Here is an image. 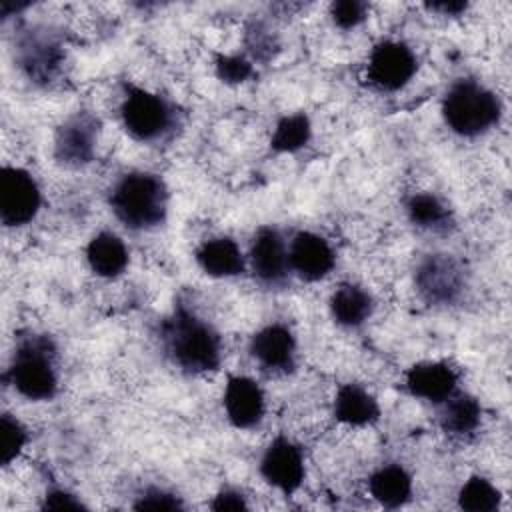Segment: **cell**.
<instances>
[{"instance_id": "6da1fadb", "label": "cell", "mask_w": 512, "mask_h": 512, "mask_svg": "<svg viewBox=\"0 0 512 512\" xmlns=\"http://www.w3.org/2000/svg\"><path fill=\"white\" fill-rule=\"evenodd\" d=\"M162 342L172 360L188 372L216 370L222 358L218 332L184 306L164 320Z\"/></svg>"}, {"instance_id": "7a4b0ae2", "label": "cell", "mask_w": 512, "mask_h": 512, "mask_svg": "<svg viewBox=\"0 0 512 512\" xmlns=\"http://www.w3.org/2000/svg\"><path fill=\"white\" fill-rule=\"evenodd\" d=\"M110 206L124 226L132 230L154 228L166 218L168 192L158 176L132 172L122 176L112 188Z\"/></svg>"}, {"instance_id": "3957f363", "label": "cell", "mask_w": 512, "mask_h": 512, "mask_svg": "<svg viewBox=\"0 0 512 512\" xmlns=\"http://www.w3.org/2000/svg\"><path fill=\"white\" fill-rule=\"evenodd\" d=\"M446 124L460 136H478L490 130L502 114L498 96L476 80H458L442 102Z\"/></svg>"}, {"instance_id": "277c9868", "label": "cell", "mask_w": 512, "mask_h": 512, "mask_svg": "<svg viewBox=\"0 0 512 512\" xmlns=\"http://www.w3.org/2000/svg\"><path fill=\"white\" fill-rule=\"evenodd\" d=\"M54 356L56 350L48 336L24 338L8 370L12 386L28 400H50L58 388Z\"/></svg>"}, {"instance_id": "5b68a950", "label": "cell", "mask_w": 512, "mask_h": 512, "mask_svg": "<svg viewBox=\"0 0 512 512\" xmlns=\"http://www.w3.org/2000/svg\"><path fill=\"white\" fill-rule=\"evenodd\" d=\"M126 130L144 142L164 138L174 126V108L158 94L130 86L122 102Z\"/></svg>"}, {"instance_id": "8992f818", "label": "cell", "mask_w": 512, "mask_h": 512, "mask_svg": "<svg viewBox=\"0 0 512 512\" xmlns=\"http://www.w3.org/2000/svg\"><path fill=\"white\" fill-rule=\"evenodd\" d=\"M416 288L430 304H452L464 290V270L448 254H430L416 268Z\"/></svg>"}, {"instance_id": "52a82bcc", "label": "cell", "mask_w": 512, "mask_h": 512, "mask_svg": "<svg viewBox=\"0 0 512 512\" xmlns=\"http://www.w3.org/2000/svg\"><path fill=\"white\" fill-rule=\"evenodd\" d=\"M40 208L36 180L22 168L6 166L0 172V220L4 226L28 224Z\"/></svg>"}, {"instance_id": "ba28073f", "label": "cell", "mask_w": 512, "mask_h": 512, "mask_svg": "<svg viewBox=\"0 0 512 512\" xmlns=\"http://www.w3.org/2000/svg\"><path fill=\"white\" fill-rule=\"evenodd\" d=\"M414 52L394 40H386L374 46L368 60V78L374 86L386 92L404 88L416 72Z\"/></svg>"}, {"instance_id": "9c48e42d", "label": "cell", "mask_w": 512, "mask_h": 512, "mask_svg": "<svg viewBox=\"0 0 512 512\" xmlns=\"http://www.w3.org/2000/svg\"><path fill=\"white\" fill-rule=\"evenodd\" d=\"M100 122L90 112H76L56 132L54 156L66 166H84L92 160Z\"/></svg>"}, {"instance_id": "30bf717a", "label": "cell", "mask_w": 512, "mask_h": 512, "mask_svg": "<svg viewBox=\"0 0 512 512\" xmlns=\"http://www.w3.org/2000/svg\"><path fill=\"white\" fill-rule=\"evenodd\" d=\"M260 472L268 484L284 494H292L304 480V458L300 448L288 438H276L262 456Z\"/></svg>"}, {"instance_id": "8fae6325", "label": "cell", "mask_w": 512, "mask_h": 512, "mask_svg": "<svg viewBox=\"0 0 512 512\" xmlns=\"http://www.w3.org/2000/svg\"><path fill=\"white\" fill-rule=\"evenodd\" d=\"M252 358L268 372H290L294 368L296 342L284 324H270L250 340Z\"/></svg>"}, {"instance_id": "7c38bea8", "label": "cell", "mask_w": 512, "mask_h": 512, "mask_svg": "<svg viewBox=\"0 0 512 512\" xmlns=\"http://www.w3.org/2000/svg\"><path fill=\"white\" fill-rule=\"evenodd\" d=\"M290 268L308 282L324 278L334 268V252L324 238L312 232H298L288 250Z\"/></svg>"}, {"instance_id": "4fadbf2b", "label": "cell", "mask_w": 512, "mask_h": 512, "mask_svg": "<svg viewBox=\"0 0 512 512\" xmlns=\"http://www.w3.org/2000/svg\"><path fill=\"white\" fill-rule=\"evenodd\" d=\"M254 274L266 284H280L290 268L284 238L274 228H260L250 248Z\"/></svg>"}, {"instance_id": "5bb4252c", "label": "cell", "mask_w": 512, "mask_h": 512, "mask_svg": "<svg viewBox=\"0 0 512 512\" xmlns=\"http://www.w3.org/2000/svg\"><path fill=\"white\" fill-rule=\"evenodd\" d=\"M224 408L228 420L236 428H252L262 420L264 394L254 380L246 376H232L226 384Z\"/></svg>"}, {"instance_id": "9a60e30c", "label": "cell", "mask_w": 512, "mask_h": 512, "mask_svg": "<svg viewBox=\"0 0 512 512\" xmlns=\"http://www.w3.org/2000/svg\"><path fill=\"white\" fill-rule=\"evenodd\" d=\"M456 372L442 362H420L406 374V388L412 396L444 402L456 392Z\"/></svg>"}, {"instance_id": "2e32d148", "label": "cell", "mask_w": 512, "mask_h": 512, "mask_svg": "<svg viewBox=\"0 0 512 512\" xmlns=\"http://www.w3.org/2000/svg\"><path fill=\"white\" fill-rule=\"evenodd\" d=\"M60 48L42 34H26L20 42V62L26 74L36 82H50L60 64Z\"/></svg>"}, {"instance_id": "e0dca14e", "label": "cell", "mask_w": 512, "mask_h": 512, "mask_svg": "<svg viewBox=\"0 0 512 512\" xmlns=\"http://www.w3.org/2000/svg\"><path fill=\"white\" fill-rule=\"evenodd\" d=\"M86 258L94 274L104 278H114L126 268L128 250L116 234L100 232L90 240L86 248Z\"/></svg>"}, {"instance_id": "ac0fdd59", "label": "cell", "mask_w": 512, "mask_h": 512, "mask_svg": "<svg viewBox=\"0 0 512 512\" xmlns=\"http://www.w3.org/2000/svg\"><path fill=\"white\" fill-rule=\"evenodd\" d=\"M196 262L210 276H236L244 270V258L238 244L230 238L204 242L196 252Z\"/></svg>"}, {"instance_id": "d6986e66", "label": "cell", "mask_w": 512, "mask_h": 512, "mask_svg": "<svg viewBox=\"0 0 512 512\" xmlns=\"http://www.w3.org/2000/svg\"><path fill=\"white\" fill-rule=\"evenodd\" d=\"M370 494L386 508H398L410 500L412 494V478L410 474L398 466L390 464L376 470L368 480Z\"/></svg>"}, {"instance_id": "ffe728a7", "label": "cell", "mask_w": 512, "mask_h": 512, "mask_svg": "<svg viewBox=\"0 0 512 512\" xmlns=\"http://www.w3.org/2000/svg\"><path fill=\"white\" fill-rule=\"evenodd\" d=\"M378 404L372 394H368L358 384H344L334 400V414L340 422L352 426H364L378 418Z\"/></svg>"}, {"instance_id": "44dd1931", "label": "cell", "mask_w": 512, "mask_h": 512, "mask_svg": "<svg viewBox=\"0 0 512 512\" xmlns=\"http://www.w3.org/2000/svg\"><path fill=\"white\" fill-rule=\"evenodd\" d=\"M330 312L342 326H360L372 314V296L356 284H342L330 298Z\"/></svg>"}, {"instance_id": "7402d4cb", "label": "cell", "mask_w": 512, "mask_h": 512, "mask_svg": "<svg viewBox=\"0 0 512 512\" xmlns=\"http://www.w3.org/2000/svg\"><path fill=\"white\" fill-rule=\"evenodd\" d=\"M440 424L450 434H470L480 424V404L468 394H452L448 400H444Z\"/></svg>"}, {"instance_id": "603a6c76", "label": "cell", "mask_w": 512, "mask_h": 512, "mask_svg": "<svg viewBox=\"0 0 512 512\" xmlns=\"http://www.w3.org/2000/svg\"><path fill=\"white\" fill-rule=\"evenodd\" d=\"M406 212L422 228L444 230L450 226V212L434 194H414L406 202Z\"/></svg>"}, {"instance_id": "cb8c5ba5", "label": "cell", "mask_w": 512, "mask_h": 512, "mask_svg": "<svg viewBox=\"0 0 512 512\" xmlns=\"http://www.w3.org/2000/svg\"><path fill=\"white\" fill-rule=\"evenodd\" d=\"M458 506L468 512H494L500 506V492L482 476H472L458 494Z\"/></svg>"}, {"instance_id": "d4e9b609", "label": "cell", "mask_w": 512, "mask_h": 512, "mask_svg": "<svg viewBox=\"0 0 512 512\" xmlns=\"http://www.w3.org/2000/svg\"><path fill=\"white\" fill-rule=\"evenodd\" d=\"M310 140V122L304 114L284 116L272 136V148L276 152H294Z\"/></svg>"}, {"instance_id": "484cf974", "label": "cell", "mask_w": 512, "mask_h": 512, "mask_svg": "<svg viewBox=\"0 0 512 512\" xmlns=\"http://www.w3.org/2000/svg\"><path fill=\"white\" fill-rule=\"evenodd\" d=\"M26 444V430L22 424L12 418L10 414H2L0 418V462L8 466L24 448Z\"/></svg>"}, {"instance_id": "4316f807", "label": "cell", "mask_w": 512, "mask_h": 512, "mask_svg": "<svg viewBox=\"0 0 512 512\" xmlns=\"http://www.w3.org/2000/svg\"><path fill=\"white\" fill-rule=\"evenodd\" d=\"M366 12H368V4L360 0H340L330 6L332 20L342 30H350L358 26L366 18Z\"/></svg>"}, {"instance_id": "83f0119b", "label": "cell", "mask_w": 512, "mask_h": 512, "mask_svg": "<svg viewBox=\"0 0 512 512\" xmlns=\"http://www.w3.org/2000/svg\"><path fill=\"white\" fill-rule=\"evenodd\" d=\"M216 74L230 84L244 82L252 74V66L240 56H218L216 60Z\"/></svg>"}, {"instance_id": "f1b7e54d", "label": "cell", "mask_w": 512, "mask_h": 512, "mask_svg": "<svg viewBox=\"0 0 512 512\" xmlns=\"http://www.w3.org/2000/svg\"><path fill=\"white\" fill-rule=\"evenodd\" d=\"M136 510H182V502L164 490L150 488L140 496V500L134 504Z\"/></svg>"}, {"instance_id": "f546056e", "label": "cell", "mask_w": 512, "mask_h": 512, "mask_svg": "<svg viewBox=\"0 0 512 512\" xmlns=\"http://www.w3.org/2000/svg\"><path fill=\"white\" fill-rule=\"evenodd\" d=\"M44 510H82L84 504L66 490H50L42 504Z\"/></svg>"}, {"instance_id": "4dcf8cb0", "label": "cell", "mask_w": 512, "mask_h": 512, "mask_svg": "<svg viewBox=\"0 0 512 512\" xmlns=\"http://www.w3.org/2000/svg\"><path fill=\"white\" fill-rule=\"evenodd\" d=\"M246 508H248V504H246L244 496L234 490L220 492L212 502V510H246Z\"/></svg>"}, {"instance_id": "1f68e13d", "label": "cell", "mask_w": 512, "mask_h": 512, "mask_svg": "<svg viewBox=\"0 0 512 512\" xmlns=\"http://www.w3.org/2000/svg\"><path fill=\"white\" fill-rule=\"evenodd\" d=\"M428 8L440 10V12L450 14V16H456L462 10H466V2H434V4H428Z\"/></svg>"}]
</instances>
